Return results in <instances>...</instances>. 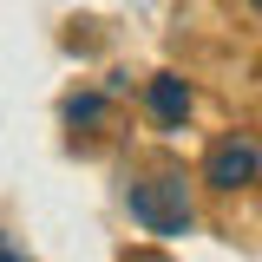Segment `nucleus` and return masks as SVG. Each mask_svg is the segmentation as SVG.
<instances>
[{
  "label": "nucleus",
  "instance_id": "nucleus-1",
  "mask_svg": "<svg viewBox=\"0 0 262 262\" xmlns=\"http://www.w3.org/2000/svg\"><path fill=\"white\" fill-rule=\"evenodd\" d=\"M131 216L151 229V236H184L190 229V203H184V184L177 177H158V184H131Z\"/></svg>",
  "mask_w": 262,
  "mask_h": 262
},
{
  "label": "nucleus",
  "instance_id": "nucleus-2",
  "mask_svg": "<svg viewBox=\"0 0 262 262\" xmlns=\"http://www.w3.org/2000/svg\"><path fill=\"white\" fill-rule=\"evenodd\" d=\"M203 170H210V184H223V190H236V184H249V177L262 170V151H256V144H216Z\"/></svg>",
  "mask_w": 262,
  "mask_h": 262
},
{
  "label": "nucleus",
  "instance_id": "nucleus-3",
  "mask_svg": "<svg viewBox=\"0 0 262 262\" xmlns=\"http://www.w3.org/2000/svg\"><path fill=\"white\" fill-rule=\"evenodd\" d=\"M151 112H158L164 125H184V118H190V85H184V79H158V85H151Z\"/></svg>",
  "mask_w": 262,
  "mask_h": 262
},
{
  "label": "nucleus",
  "instance_id": "nucleus-4",
  "mask_svg": "<svg viewBox=\"0 0 262 262\" xmlns=\"http://www.w3.org/2000/svg\"><path fill=\"white\" fill-rule=\"evenodd\" d=\"M0 262H27V256H20V249H13V243L0 236Z\"/></svg>",
  "mask_w": 262,
  "mask_h": 262
}]
</instances>
